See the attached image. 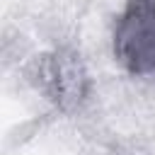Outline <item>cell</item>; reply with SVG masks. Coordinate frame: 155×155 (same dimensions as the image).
<instances>
[{
  "label": "cell",
  "instance_id": "obj_2",
  "mask_svg": "<svg viewBox=\"0 0 155 155\" xmlns=\"http://www.w3.org/2000/svg\"><path fill=\"white\" fill-rule=\"evenodd\" d=\"M44 78L51 90V97L63 107L68 102H78L85 94V73L75 58L51 56L46 61Z\"/></svg>",
  "mask_w": 155,
  "mask_h": 155
},
{
  "label": "cell",
  "instance_id": "obj_1",
  "mask_svg": "<svg viewBox=\"0 0 155 155\" xmlns=\"http://www.w3.org/2000/svg\"><path fill=\"white\" fill-rule=\"evenodd\" d=\"M114 56L133 75H155V0H128L114 29Z\"/></svg>",
  "mask_w": 155,
  "mask_h": 155
}]
</instances>
